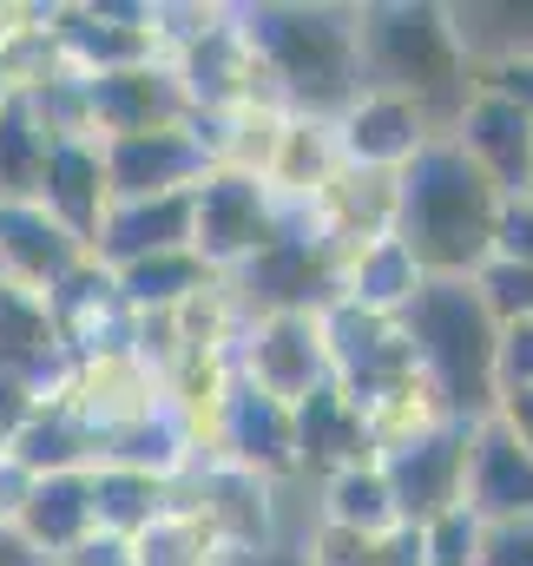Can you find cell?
I'll return each mask as SVG.
<instances>
[{
	"instance_id": "cell-1",
	"label": "cell",
	"mask_w": 533,
	"mask_h": 566,
	"mask_svg": "<svg viewBox=\"0 0 533 566\" xmlns=\"http://www.w3.org/2000/svg\"><path fill=\"white\" fill-rule=\"evenodd\" d=\"M244 46L258 60L264 99L303 119H336L363 93V46H356V7L323 0H258L238 7Z\"/></svg>"
},
{
	"instance_id": "cell-2",
	"label": "cell",
	"mask_w": 533,
	"mask_h": 566,
	"mask_svg": "<svg viewBox=\"0 0 533 566\" xmlns=\"http://www.w3.org/2000/svg\"><path fill=\"white\" fill-rule=\"evenodd\" d=\"M494 218L501 191L454 151L428 139L396 171V238L421 277H474L494 258Z\"/></svg>"
},
{
	"instance_id": "cell-3",
	"label": "cell",
	"mask_w": 533,
	"mask_h": 566,
	"mask_svg": "<svg viewBox=\"0 0 533 566\" xmlns=\"http://www.w3.org/2000/svg\"><path fill=\"white\" fill-rule=\"evenodd\" d=\"M356 46H363V86L408 99L435 139L454 126V113L474 93V66L454 40L448 7H435V0L356 7Z\"/></svg>"
},
{
	"instance_id": "cell-4",
	"label": "cell",
	"mask_w": 533,
	"mask_h": 566,
	"mask_svg": "<svg viewBox=\"0 0 533 566\" xmlns=\"http://www.w3.org/2000/svg\"><path fill=\"white\" fill-rule=\"evenodd\" d=\"M396 323L408 336L415 376L428 382L441 416L461 428L488 422L494 416V343H501V329L488 323L468 277H421V290L408 296Z\"/></svg>"
},
{
	"instance_id": "cell-5",
	"label": "cell",
	"mask_w": 533,
	"mask_h": 566,
	"mask_svg": "<svg viewBox=\"0 0 533 566\" xmlns=\"http://www.w3.org/2000/svg\"><path fill=\"white\" fill-rule=\"evenodd\" d=\"M283 224H290V211L270 198V185L258 171L211 165V171L191 185V251H198L205 271H218V277H231L238 264H251Z\"/></svg>"
},
{
	"instance_id": "cell-6",
	"label": "cell",
	"mask_w": 533,
	"mask_h": 566,
	"mask_svg": "<svg viewBox=\"0 0 533 566\" xmlns=\"http://www.w3.org/2000/svg\"><path fill=\"white\" fill-rule=\"evenodd\" d=\"M336 264L343 258L290 211V224L224 283H231L244 316H316L323 303H336Z\"/></svg>"
},
{
	"instance_id": "cell-7",
	"label": "cell",
	"mask_w": 533,
	"mask_h": 566,
	"mask_svg": "<svg viewBox=\"0 0 533 566\" xmlns=\"http://www.w3.org/2000/svg\"><path fill=\"white\" fill-rule=\"evenodd\" d=\"M46 33H53L60 66L73 80H100L119 66L165 60L158 53V7H138V0H53Z\"/></svg>"
},
{
	"instance_id": "cell-8",
	"label": "cell",
	"mask_w": 533,
	"mask_h": 566,
	"mask_svg": "<svg viewBox=\"0 0 533 566\" xmlns=\"http://www.w3.org/2000/svg\"><path fill=\"white\" fill-rule=\"evenodd\" d=\"M316 329H323V349H330V382L369 409L376 396H389L401 382H415V356H408V336H401L396 316H376V310H356V303H323L316 310Z\"/></svg>"
},
{
	"instance_id": "cell-9",
	"label": "cell",
	"mask_w": 533,
	"mask_h": 566,
	"mask_svg": "<svg viewBox=\"0 0 533 566\" xmlns=\"http://www.w3.org/2000/svg\"><path fill=\"white\" fill-rule=\"evenodd\" d=\"M231 369L258 396L296 409L310 389L330 382V349H323L316 316H244V329L231 343Z\"/></svg>"
},
{
	"instance_id": "cell-10",
	"label": "cell",
	"mask_w": 533,
	"mask_h": 566,
	"mask_svg": "<svg viewBox=\"0 0 533 566\" xmlns=\"http://www.w3.org/2000/svg\"><path fill=\"white\" fill-rule=\"evenodd\" d=\"M178 507H191V514L211 527V541L224 547V560H231V554H264V547H276L270 481L244 474V468H231V461L198 454L191 474L178 481Z\"/></svg>"
},
{
	"instance_id": "cell-11",
	"label": "cell",
	"mask_w": 533,
	"mask_h": 566,
	"mask_svg": "<svg viewBox=\"0 0 533 566\" xmlns=\"http://www.w3.org/2000/svg\"><path fill=\"white\" fill-rule=\"evenodd\" d=\"M468 434L474 428L461 422H441L428 434H415L408 448L383 454V481H389V501H396V521L401 527H428L441 514L461 507V481H468Z\"/></svg>"
},
{
	"instance_id": "cell-12",
	"label": "cell",
	"mask_w": 533,
	"mask_h": 566,
	"mask_svg": "<svg viewBox=\"0 0 533 566\" xmlns=\"http://www.w3.org/2000/svg\"><path fill=\"white\" fill-rule=\"evenodd\" d=\"M80 93H86V133L93 139H138V133L191 126V106H185V93H178V80H171L165 60L80 80Z\"/></svg>"
},
{
	"instance_id": "cell-13",
	"label": "cell",
	"mask_w": 533,
	"mask_h": 566,
	"mask_svg": "<svg viewBox=\"0 0 533 566\" xmlns=\"http://www.w3.org/2000/svg\"><path fill=\"white\" fill-rule=\"evenodd\" d=\"M211 461H231L258 481H296V428H290V402H270L251 382H231L218 422H211V441H205Z\"/></svg>"
},
{
	"instance_id": "cell-14",
	"label": "cell",
	"mask_w": 533,
	"mask_h": 566,
	"mask_svg": "<svg viewBox=\"0 0 533 566\" xmlns=\"http://www.w3.org/2000/svg\"><path fill=\"white\" fill-rule=\"evenodd\" d=\"M501 198H527L533 191V119L521 106L494 99V93H468V106L454 113V126L441 133Z\"/></svg>"
},
{
	"instance_id": "cell-15",
	"label": "cell",
	"mask_w": 533,
	"mask_h": 566,
	"mask_svg": "<svg viewBox=\"0 0 533 566\" xmlns=\"http://www.w3.org/2000/svg\"><path fill=\"white\" fill-rule=\"evenodd\" d=\"M100 165H106L113 205H126V198L191 191L211 171V151L198 139V126H165V133H138V139H100Z\"/></svg>"
},
{
	"instance_id": "cell-16",
	"label": "cell",
	"mask_w": 533,
	"mask_h": 566,
	"mask_svg": "<svg viewBox=\"0 0 533 566\" xmlns=\"http://www.w3.org/2000/svg\"><path fill=\"white\" fill-rule=\"evenodd\" d=\"M461 507L481 527H533V454L494 422H474L468 434V481H461Z\"/></svg>"
},
{
	"instance_id": "cell-17",
	"label": "cell",
	"mask_w": 533,
	"mask_h": 566,
	"mask_svg": "<svg viewBox=\"0 0 533 566\" xmlns=\"http://www.w3.org/2000/svg\"><path fill=\"white\" fill-rule=\"evenodd\" d=\"M46 310H53V329H60V349L66 356H119V349H133L138 316L126 310L113 271H100L93 258L66 283L46 290Z\"/></svg>"
},
{
	"instance_id": "cell-18",
	"label": "cell",
	"mask_w": 533,
	"mask_h": 566,
	"mask_svg": "<svg viewBox=\"0 0 533 566\" xmlns=\"http://www.w3.org/2000/svg\"><path fill=\"white\" fill-rule=\"evenodd\" d=\"M296 218H303L336 258H343V251H363V244H376V238L396 231V178H389V171H356V165H343Z\"/></svg>"
},
{
	"instance_id": "cell-19",
	"label": "cell",
	"mask_w": 533,
	"mask_h": 566,
	"mask_svg": "<svg viewBox=\"0 0 533 566\" xmlns=\"http://www.w3.org/2000/svg\"><path fill=\"white\" fill-rule=\"evenodd\" d=\"M330 126H336V151H343V165H356V171H389V178H396L421 145L435 139L428 119H421L408 99L376 93V86H363Z\"/></svg>"
},
{
	"instance_id": "cell-20",
	"label": "cell",
	"mask_w": 533,
	"mask_h": 566,
	"mask_svg": "<svg viewBox=\"0 0 533 566\" xmlns=\"http://www.w3.org/2000/svg\"><path fill=\"white\" fill-rule=\"evenodd\" d=\"M20 474H33V481H46V474H93L100 468V454H106V434L86 422L60 389H46L40 402H33V416L13 428V441L0 448Z\"/></svg>"
},
{
	"instance_id": "cell-21",
	"label": "cell",
	"mask_w": 533,
	"mask_h": 566,
	"mask_svg": "<svg viewBox=\"0 0 533 566\" xmlns=\"http://www.w3.org/2000/svg\"><path fill=\"white\" fill-rule=\"evenodd\" d=\"M33 205H40L80 251H93V231H100V218H106V205H113L106 165H100V139H53L46 145Z\"/></svg>"
},
{
	"instance_id": "cell-22",
	"label": "cell",
	"mask_w": 533,
	"mask_h": 566,
	"mask_svg": "<svg viewBox=\"0 0 533 566\" xmlns=\"http://www.w3.org/2000/svg\"><path fill=\"white\" fill-rule=\"evenodd\" d=\"M158 251H191V191L106 205V218H100L86 258H93L100 271H126L138 258H158Z\"/></svg>"
},
{
	"instance_id": "cell-23",
	"label": "cell",
	"mask_w": 533,
	"mask_h": 566,
	"mask_svg": "<svg viewBox=\"0 0 533 566\" xmlns=\"http://www.w3.org/2000/svg\"><path fill=\"white\" fill-rule=\"evenodd\" d=\"M290 428H296V481H330V474H343V468L376 461L369 428H363L356 402H349L336 382L310 389V396L290 409Z\"/></svg>"
},
{
	"instance_id": "cell-24",
	"label": "cell",
	"mask_w": 533,
	"mask_h": 566,
	"mask_svg": "<svg viewBox=\"0 0 533 566\" xmlns=\"http://www.w3.org/2000/svg\"><path fill=\"white\" fill-rule=\"evenodd\" d=\"M86 264V251L40 211V205H0V277L27 283V290H53Z\"/></svg>"
},
{
	"instance_id": "cell-25",
	"label": "cell",
	"mask_w": 533,
	"mask_h": 566,
	"mask_svg": "<svg viewBox=\"0 0 533 566\" xmlns=\"http://www.w3.org/2000/svg\"><path fill=\"white\" fill-rule=\"evenodd\" d=\"M343 171V151H336V126L330 119H303V113H283V133L270 145L264 185L283 211H303L330 178Z\"/></svg>"
},
{
	"instance_id": "cell-26",
	"label": "cell",
	"mask_w": 533,
	"mask_h": 566,
	"mask_svg": "<svg viewBox=\"0 0 533 566\" xmlns=\"http://www.w3.org/2000/svg\"><path fill=\"white\" fill-rule=\"evenodd\" d=\"M13 534H20V547L33 554V566L73 554V547L93 534L86 474H46V481H33L27 501H20V514H13Z\"/></svg>"
},
{
	"instance_id": "cell-27",
	"label": "cell",
	"mask_w": 533,
	"mask_h": 566,
	"mask_svg": "<svg viewBox=\"0 0 533 566\" xmlns=\"http://www.w3.org/2000/svg\"><path fill=\"white\" fill-rule=\"evenodd\" d=\"M0 369L7 376H27L40 389H53L60 369H66V349H60V329H53L46 296L27 290V283H13V277H0Z\"/></svg>"
},
{
	"instance_id": "cell-28",
	"label": "cell",
	"mask_w": 533,
	"mask_h": 566,
	"mask_svg": "<svg viewBox=\"0 0 533 566\" xmlns=\"http://www.w3.org/2000/svg\"><path fill=\"white\" fill-rule=\"evenodd\" d=\"M86 494H93V534H113V541H138L151 521L171 514L178 488L158 481V474H138V468H113L100 461L86 474Z\"/></svg>"
},
{
	"instance_id": "cell-29",
	"label": "cell",
	"mask_w": 533,
	"mask_h": 566,
	"mask_svg": "<svg viewBox=\"0 0 533 566\" xmlns=\"http://www.w3.org/2000/svg\"><path fill=\"white\" fill-rule=\"evenodd\" d=\"M415 290H421V271H415V258L401 251L396 238L343 251V264H336V296L356 303V310H376V316H401Z\"/></svg>"
},
{
	"instance_id": "cell-30",
	"label": "cell",
	"mask_w": 533,
	"mask_h": 566,
	"mask_svg": "<svg viewBox=\"0 0 533 566\" xmlns=\"http://www.w3.org/2000/svg\"><path fill=\"white\" fill-rule=\"evenodd\" d=\"M113 283H119V296H126L133 316H171L185 296L211 290L218 271H205L198 251H158V258H138L126 271H113Z\"/></svg>"
},
{
	"instance_id": "cell-31",
	"label": "cell",
	"mask_w": 533,
	"mask_h": 566,
	"mask_svg": "<svg viewBox=\"0 0 533 566\" xmlns=\"http://www.w3.org/2000/svg\"><path fill=\"white\" fill-rule=\"evenodd\" d=\"M316 488H323V501H316V521L323 527H343V534H363V541H383L389 527H401L396 501H389V481H383L376 461L343 468V474H330Z\"/></svg>"
},
{
	"instance_id": "cell-32",
	"label": "cell",
	"mask_w": 533,
	"mask_h": 566,
	"mask_svg": "<svg viewBox=\"0 0 533 566\" xmlns=\"http://www.w3.org/2000/svg\"><path fill=\"white\" fill-rule=\"evenodd\" d=\"M46 133H40V119L27 113V99L13 93L7 106H0V205H33V191H40V165H46Z\"/></svg>"
},
{
	"instance_id": "cell-33",
	"label": "cell",
	"mask_w": 533,
	"mask_h": 566,
	"mask_svg": "<svg viewBox=\"0 0 533 566\" xmlns=\"http://www.w3.org/2000/svg\"><path fill=\"white\" fill-rule=\"evenodd\" d=\"M133 566H224V547L211 541V527L191 507L171 501V514L133 541Z\"/></svg>"
},
{
	"instance_id": "cell-34",
	"label": "cell",
	"mask_w": 533,
	"mask_h": 566,
	"mask_svg": "<svg viewBox=\"0 0 533 566\" xmlns=\"http://www.w3.org/2000/svg\"><path fill=\"white\" fill-rule=\"evenodd\" d=\"M468 290L481 296V310H488V323H494V329H521V323H533V271H527V264L488 258V264L468 277Z\"/></svg>"
},
{
	"instance_id": "cell-35",
	"label": "cell",
	"mask_w": 533,
	"mask_h": 566,
	"mask_svg": "<svg viewBox=\"0 0 533 566\" xmlns=\"http://www.w3.org/2000/svg\"><path fill=\"white\" fill-rule=\"evenodd\" d=\"M474 554H481V521L468 507H454V514L421 527V560L428 566H474Z\"/></svg>"
},
{
	"instance_id": "cell-36",
	"label": "cell",
	"mask_w": 533,
	"mask_h": 566,
	"mask_svg": "<svg viewBox=\"0 0 533 566\" xmlns=\"http://www.w3.org/2000/svg\"><path fill=\"white\" fill-rule=\"evenodd\" d=\"M474 93H494L508 106H521L533 119V53H508V60H481L474 66Z\"/></svg>"
},
{
	"instance_id": "cell-37",
	"label": "cell",
	"mask_w": 533,
	"mask_h": 566,
	"mask_svg": "<svg viewBox=\"0 0 533 566\" xmlns=\"http://www.w3.org/2000/svg\"><path fill=\"white\" fill-rule=\"evenodd\" d=\"M494 258L527 264L533 271V191L527 198H501V218H494Z\"/></svg>"
},
{
	"instance_id": "cell-38",
	"label": "cell",
	"mask_w": 533,
	"mask_h": 566,
	"mask_svg": "<svg viewBox=\"0 0 533 566\" xmlns=\"http://www.w3.org/2000/svg\"><path fill=\"white\" fill-rule=\"evenodd\" d=\"M508 389H533V323L501 329V343H494V396H508Z\"/></svg>"
},
{
	"instance_id": "cell-39",
	"label": "cell",
	"mask_w": 533,
	"mask_h": 566,
	"mask_svg": "<svg viewBox=\"0 0 533 566\" xmlns=\"http://www.w3.org/2000/svg\"><path fill=\"white\" fill-rule=\"evenodd\" d=\"M474 566H533V527H481Z\"/></svg>"
},
{
	"instance_id": "cell-40",
	"label": "cell",
	"mask_w": 533,
	"mask_h": 566,
	"mask_svg": "<svg viewBox=\"0 0 533 566\" xmlns=\"http://www.w3.org/2000/svg\"><path fill=\"white\" fill-rule=\"evenodd\" d=\"M40 396H46L40 382H27V376H7V369H0V448L13 441V428L33 416V402H40Z\"/></svg>"
},
{
	"instance_id": "cell-41",
	"label": "cell",
	"mask_w": 533,
	"mask_h": 566,
	"mask_svg": "<svg viewBox=\"0 0 533 566\" xmlns=\"http://www.w3.org/2000/svg\"><path fill=\"white\" fill-rule=\"evenodd\" d=\"M46 566H133V541H113V534H86L73 554H60V560Z\"/></svg>"
},
{
	"instance_id": "cell-42",
	"label": "cell",
	"mask_w": 533,
	"mask_h": 566,
	"mask_svg": "<svg viewBox=\"0 0 533 566\" xmlns=\"http://www.w3.org/2000/svg\"><path fill=\"white\" fill-rule=\"evenodd\" d=\"M494 422L533 454V389H508V396H494Z\"/></svg>"
},
{
	"instance_id": "cell-43",
	"label": "cell",
	"mask_w": 533,
	"mask_h": 566,
	"mask_svg": "<svg viewBox=\"0 0 533 566\" xmlns=\"http://www.w3.org/2000/svg\"><path fill=\"white\" fill-rule=\"evenodd\" d=\"M376 566H428L421 560V527H389L376 541Z\"/></svg>"
},
{
	"instance_id": "cell-44",
	"label": "cell",
	"mask_w": 533,
	"mask_h": 566,
	"mask_svg": "<svg viewBox=\"0 0 533 566\" xmlns=\"http://www.w3.org/2000/svg\"><path fill=\"white\" fill-rule=\"evenodd\" d=\"M224 566H310V560H303V547L276 541V547H264V554H231Z\"/></svg>"
},
{
	"instance_id": "cell-45",
	"label": "cell",
	"mask_w": 533,
	"mask_h": 566,
	"mask_svg": "<svg viewBox=\"0 0 533 566\" xmlns=\"http://www.w3.org/2000/svg\"><path fill=\"white\" fill-rule=\"evenodd\" d=\"M0 566H33V554L20 547V534H13L7 521H0Z\"/></svg>"
},
{
	"instance_id": "cell-46",
	"label": "cell",
	"mask_w": 533,
	"mask_h": 566,
	"mask_svg": "<svg viewBox=\"0 0 533 566\" xmlns=\"http://www.w3.org/2000/svg\"><path fill=\"white\" fill-rule=\"evenodd\" d=\"M7 13H13V7H7V0H0V33H7Z\"/></svg>"
},
{
	"instance_id": "cell-47",
	"label": "cell",
	"mask_w": 533,
	"mask_h": 566,
	"mask_svg": "<svg viewBox=\"0 0 533 566\" xmlns=\"http://www.w3.org/2000/svg\"><path fill=\"white\" fill-rule=\"evenodd\" d=\"M7 99H13V93H7V80H0V106H7Z\"/></svg>"
}]
</instances>
